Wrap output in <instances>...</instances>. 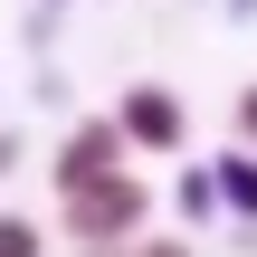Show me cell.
<instances>
[{"instance_id": "9c48e42d", "label": "cell", "mask_w": 257, "mask_h": 257, "mask_svg": "<svg viewBox=\"0 0 257 257\" xmlns=\"http://www.w3.org/2000/svg\"><path fill=\"white\" fill-rule=\"evenodd\" d=\"M10 162H19V134H0V172H10Z\"/></svg>"}, {"instance_id": "277c9868", "label": "cell", "mask_w": 257, "mask_h": 257, "mask_svg": "<svg viewBox=\"0 0 257 257\" xmlns=\"http://www.w3.org/2000/svg\"><path fill=\"white\" fill-rule=\"evenodd\" d=\"M210 181H219V210H238V219H257V143H238V153H219V162H210Z\"/></svg>"}, {"instance_id": "3957f363", "label": "cell", "mask_w": 257, "mask_h": 257, "mask_svg": "<svg viewBox=\"0 0 257 257\" xmlns=\"http://www.w3.org/2000/svg\"><path fill=\"white\" fill-rule=\"evenodd\" d=\"M124 162H134L124 124H114V114H95V124H67V143H57V162H48V181H57V191H76V181H105V172H124Z\"/></svg>"}, {"instance_id": "5b68a950", "label": "cell", "mask_w": 257, "mask_h": 257, "mask_svg": "<svg viewBox=\"0 0 257 257\" xmlns=\"http://www.w3.org/2000/svg\"><path fill=\"white\" fill-rule=\"evenodd\" d=\"M0 257H48V229L29 210H0Z\"/></svg>"}, {"instance_id": "52a82bcc", "label": "cell", "mask_w": 257, "mask_h": 257, "mask_svg": "<svg viewBox=\"0 0 257 257\" xmlns=\"http://www.w3.org/2000/svg\"><path fill=\"white\" fill-rule=\"evenodd\" d=\"M124 257H191V238H134Z\"/></svg>"}, {"instance_id": "7a4b0ae2", "label": "cell", "mask_w": 257, "mask_h": 257, "mask_svg": "<svg viewBox=\"0 0 257 257\" xmlns=\"http://www.w3.org/2000/svg\"><path fill=\"white\" fill-rule=\"evenodd\" d=\"M114 124H124V143H134V153H181V143H191L181 95H172V86H153V76H143V86H124Z\"/></svg>"}, {"instance_id": "6da1fadb", "label": "cell", "mask_w": 257, "mask_h": 257, "mask_svg": "<svg viewBox=\"0 0 257 257\" xmlns=\"http://www.w3.org/2000/svg\"><path fill=\"white\" fill-rule=\"evenodd\" d=\"M143 219H153V181H134V162H124V172H105V181L57 191V229H67L76 248H124Z\"/></svg>"}, {"instance_id": "30bf717a", "label": "cell", "mask_w": 257, "mask_h": 257, "mask_svg": "<svg viewBox=\"0 0 257 257\" xmlns=\"http://www.w3.org/2000/svg\"><path fill=\"white\" fill-rule=\"evenodd\" d=\"M124 248H134V238H124ZM124 248H86V257H124Z\"/></svg>"}, {"instance_id": "8992f818", "label": "cell", "mask_w": 257, "mask_h": 257, "mask_svg": "<svg viewBox=\"0 0 257 257\" xmlns=\"http://www.w3.org/2000/svg\"><path fill=\"white\" fill-rule=\"evenodd\" d=\"M181 219H219V181L210 172H181Z\"/></svg>"}, {"instance_id": "ba28073f", "label": "cell", "mask_w": 257, "mask_h": 257, "mask_svg": "<svg viewBox=\"0 0 257 257\" xmlns=\"http://www.w3.org/2000/svg\"><path fill=\"white\" fill-rule=\"evenodd\" d=\"M238 143H257V86H238Z\"/></svg>"}]
</instances>
